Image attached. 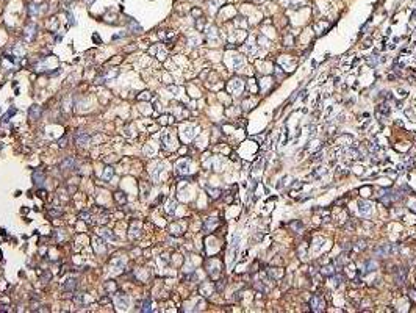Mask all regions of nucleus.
Masks as SVG:
<instances>
[{"label": "nucleus", "mask_w": 416, "mask_h": 313, "mask_svg": "<svg viewBox=\"0 0 416 313\" xmlns=\"http://www.w3.org/2000/svg\"><path fill=\"white\" fill-rule=\"evenodd\" d=\"M310 305H311V308L316 310V311H322L324 307H326V302H324V299H322L321 296H314V298L311 299Z\"/></svg>", "instance_id": "nucleus-2"}, {"label": "nucleus", "mask_w": 416, "mask_h": 313, "mask_svg": "<svg viewBox=\"0 0 416 313\" xmlns=\"http://www.w3.org/2000/svg\"><path fill=\"white\" fill-rule=\"evenodd\" d=\"M75 288H77V280L75 279H69V280H66L63 283V290L64 291H74Z\"/></svg>", "instance_id": "nucleus-7"}, {"label": "nucleus", "mask_w": 416, "mask_h": 313, "mask_svg": "<svg viewBox=\"0 0 416 313\" xmlns=\"http://www.w3.org/2000/svg\"><path fill=\"white\" fill-rule=\"evenodd\" d=\"M77 163H75V160L72 158V157H69V158H66L61 164H60V167L63 171H67V169H74V166H75Z\"/></svg>", "instance_id": "nucleus-5"}, {"label": "nucleus", "mask_w": 416, "mask_h": 313, "mask_svg": "<svg viewBox=\"0 0 416 313\" xmlns=\"http://www.w3.org/2000/svg\"><path fill=\"white\" fill-rule=\"evenodd\" d=\"M41 113H42V108L39 105H33L30 107V111H28V117L32 119V121H36V119L41 117Z\"/></svg>", "instance_id": "nucleus-3"}, {"label": "nucleus", "mask_w": 416, "mask_h": 313, "mask_svg": "<svg viewBox=\"0 0 416 313\" xmlns=\"http://www.w3.org/2000/svg\"><path fill=\"white\" fill-rule=\"evenodd\" d=\"M80 218H83V221H89V213H80Z\"/></svg>", "instance_id": "nucleus-22"}, {"label": "nucleus", "mask_w": 416, "mask_h": 313, "mask_svg": "<svg viewBox=\"0 0 416 313\" xmlns=\"http://www.w3.org/2000/svg\"><path fill=\"white\" fill-rule=\"evenodd\" d=\"M358 207H360V213H361V214L371 211V204H368V202H360Z\"/></svg>", "instance_id": "nucleus-12"}, {"label": "nucleus", "mask_w": 416, "mask_h": 313, "mask_svg": "<svg viewBox=\"0 0 416 313\" xmlns=\"http://www.w3.org/2000/svg\"><path fill=\"white\" fill-rule=\"evenodd\" d=\"M50 277H52V276H50V273H45V274H44V277H42V280H47V279L50 280Z\"/></svg>", "instance_id": "nucleus-26"}, {"label": "nucleus", "mask_w": 416, "mask_h": 313, "mask_svg": "<svg viewBox=\"0 0 416 313\" xmlns=\"http://www.w3.org/2000/svg\"><path fill=\"white\" fill-rule=\"evenodd\" d=\"M66 142H67V138H66V136H63V138L58 141V146H60V147H64V146H66Z\"/></svg>", "instance_id": "nucleus-20"}, {"label": "nucleus", "mask_w": 416, "mask_h": 313, "mask_svg": "<svg viewBox=\"0 0 416 313\" xmlns=\"http://www.w3.org/2000/svg\"><path fill=\"white\" fill-rule=\"evenodd\" d=\"M36 35H38V25L36 23H28V25L23 28V39L25 41H33Z\"/></svg>", "instance_id": "nucleus-1"}, {"label": "nucleus", "mask_w": 416, "mask_h": 313, "mask_svg": "<svg viewBox=\"0 0 416 313\" xmlns=\"http://www.w3.org/2000/svg\"><path fill=\"white\" fill-rule=\"evenodd\" d=\"M85 2H86L88 5H91V3H94V0H85Z\"/></svg>", "instance_id": "nucleus-28"}, {"label": "nucleus", "mask_w": 416, "mask_h": 313, "mask_svg": "<svg viewBox=\"0 0 416 313\" xmlns=\"http://www.w3.org/2000/svg\"><path fill=\"white\" fill-rule=\"evenodd\" d=\"M114 197H116V201H117L119 204H124V202H125V196H122V192H116Z\"/></svg>", "instance_id": "nucleus-18"}, {"label": "nucleus", "mask_w": 416, "mask_h": 313, "mask_svg": "<svg viewBox=\"0 0 416 313\" xmlns=\"http://www.w3.org/2000/svg\"><path fill=\"white\" fill-rule=\"evenodd\" d=\"M75 141H77L78 146H86V144L89 142V136H88L85 132H78V133L75 135Z\"/></svg>", "instance_id": "nucleus-4"}, {"label": "nucleus", "mask_w": 416, "mask_h": 313, "mask_svg": "<svg viewBox=\"0 0 416 313\" xmlns=\"http://www.w3.org/2000/svg\"><path fill=\"white\" fill-rule=\"evenodd\" d=\"M48 214H50V216H55V218H57V216H61V213H60V211H50Z\"/></svg>", "instance_id": "nucleus-25"}, {"label": "nucleus", "mask_w": 416, "mask_h": 313, "mask_svg": "<svg viewBox=\"0 0 416 313\" xmlns=\"http://www.w3.org/2000/svg\"><path fill=\"white\" fill-rule=\"evenodd\" d=\"M391 251H393V249H391L389 246H385V247H377V249H376V252H377V254H382V255H386V254H389Z\"/></svg>", "instance_id": "nucleus-15"}, {"label": "nucleus", "mask_w": 416, "mask_h": 313, "mask_svg": "<svg viewBox=\"0 0 416 313\" xmlns=\"http://www.w3.org/2000/svg\"><path fill=\"white\" fill-rule=\"evenodd\" d=\"M116 305L119 308H127L128 305V298L127 296H122V294H116Z\"/></svg>", "instance_id": "nucleus-6"}, {"label": "nucleus", "mask_w": 416, "mask_h": 313, "mask_svg": "<svg viewBox=\"0 0 416 313\" xmlns=\"http://www.w3.org/2000/svg\"><path fill=\"white\" fill-rule=\"evenodd\" d=\"M142 311H150V299H145V302H144V307L141 308Z\"/></svg>", "instance_id": "nucleus-19"}, {"label": "nucleus", "mask_w": 416, "mask_h": 313, "mask_svg": "<svg viewBox=\"0 0 416 313\" xmlns=\"http://www.w3.org/2000/svg\"><path fill=\"white\" fill-rule=\"evenodd\" d=\"M128 28H130L133 33H141V32H142L141 25H139L138 22H135L133 19H130V20H128Z\"/></svg>", "instance_id": "nucleus-10"}, {"label": "nucleus", "mask_w": 416, "mask_h": 313, "mask_svg": "<svg viewBox=\"0 0 416 313\" xmlns=\"http://www.w3.org/2000/svg\"><path fill=\"white\" fill-rule=\"evenodd\" d=\"M69 19H70V20H69V27L72 25V23H74V25H75V17L72 16V14H69Z\"/></svg>", "instance_id": "nucleus-23"}, {"label": "nucleus", "mask_w": 416, "mask_h": 313, "mask_svg": "<svg viewBox=\"0 0 416 313\" xmlns=\"http://www.w3.org/2000/svg\"><path fill=\"white\" fill-rule=\"evenodd\" d=\"M92 39H94V41H95V42H99V44H100V42H102V39H100V38H99V36H97V35H94V36H92Z\"/></svg>", "instance_id": "nucleus-27"}, {"label": "nucleus", "mask_w": 416, "mask_h": 313, "mask_svg": "<svg viewBox=\"0 0 416 313\" xmlns=\"http://www.w3.org/2000/svg\"><path fill=\"white\" fill-rule=\"evenodd\" d=\"M14 113H16V108H10V110L6 111V114L2 117V122H8V119H10V117H11Z\"/></svg>", "instance_id": "nucleus-16"}, {"label": "nucleus", "mask_w": 416, "mask_h": 313, "mask_svg": "<svg viewBox=\"0 0 416 313\" xmlns=\"http://www.w3.org/2000/svg\"><path fill=\"white\" fill-rule=\"evenodd\" d=\"M322 274H333V271H332L330 266H324L322 268Z\"/></svg>", "instance_id": "nucleus-21"}, {"label": "nucleus", "mask_w": 416, "mask_h": 313, "mask_svg": "<svg viewBox=\"0 0 416 313\" xmlns=\"http://www.w3.org/2000/svg\"><path fill=\"white\" fill-rule=\"evenodd\" d=\"M364 268H366V273H371V271L377 269V263H376L374 260H369V261H366Z\"/></svg>", "instance_id": "nucleus-13"}, {"label": "nucleus", "mask_w": 416, "mask_h": 313, "mask_svg": "<svg viewBox=\"0 0 416 313\" xmlns=\"http://www.w3.org/2000/svg\"><path fill=\"white\" fill-rule=\"evenodd\" d=\"M377 113H380V114H383V116H389L391 110H389V107H388L386 104H382V105L377 107Z\"/></svg>", "instance_id": "nucleus-11"}, {"label": "nucleus", "mask_w": 416, "mask_h": 313, "mask_svg": "<svg viewBox=\"0 0 416 313\" xmlns=\"http://www.w3.org/2000/svg\"><path fill=\"white\" fill-rule=\"evenodd\" d=\"M371 47V41L368 39V41H364V44H363V49H369Z\"/></svg>", "instance_id": "nucleus-24"}, {"label": "nucleus", "mask_w": 416, "mask_h": 313, "mask_svg": "<svg viewBox=\"0 0 416 313\" xmlns=\"http://www.w3.org/2000/svg\"><path fill=\"white\" fill-rule=\"evenodd\" d=\"M216 224H217V221H216V219H213V218H210V219L207 221V224H205V230L208 232L210 229H214V227H216Z\"/></svg>", "instance_id": "nucleus-14"}, {"label": "nucleus", "mask_w": 416, "mask_h": 313, "mask_svg": "<svg viewBox=\"0 0 416 313\" xmlns=\"http://www.w3.org/2000/svg\"><path fill=\"white\" fill-rule=\"evenodd\" d=\"M111 176H113V167H110V166H108L107 169H105V174H103V180H110V177H111Z\"/></svg>", "instance_id": "nucleus-17"}, {"label": "nucleus", "mask_w": 416, "mask_h": 313, "mask_svg": "<svg viewBox=\"0 0 416 313\" xmlns=\"http://www.w3.org/2000/svg\"><path fill=\"white\" fill-rule=\"evenodd\" d=\"M33 182H35V185L41 186V185L44 183V174H42L41 171H36V172H33Z\"/></svg>", "instance_id": "nucleus-9"}, {"label": "nucleus", "mask_w": 416, "mask_h": 313, "mask_svg": "<svg viewBox=\"0 0 416 313\" xmlns=\"http://www.w3.org/2000/svg\"><path fill=\"white\" fill-rule=\"evenodd\" d=\"M177 171H179V174H186V172L189 171V163H188V161H180V163H177Z\"/></svg>", "instance_id": "nucleus-8"}]
</instances>
